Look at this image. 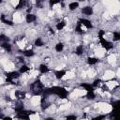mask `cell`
Instances as JSON below:
<instances>
[{"mask_svg": "<svg viewBox=\"0 0 120 120\" xmlns=\"http://www.w3.org/2000/svg\"><path fill=\"white\" fill-rule=\"evenodd\" d=\"M43 94L46 95V96L54 94V95H57L58 97H60L61 98H66L68 97L67 90H65L62 87H58V86H53L50 89H45V90H43Z\"/></svg>", "mask_w": 120, "mask_h": 120, "instance_id": "cell-1", "label": "cell"}, {"mask_svg": "<svg viewBox=\"0 0 120 120\" xmlns=\"http://www.w3.org/2000/svg\"><path fill=\"white\" fill-rule=\"evenodd\" d=\"M31 89H32L33 94L38 96V95H40L41 93H43L44 86L40 81H36L31 84Z\"/></svg>", "mask_w": 120, "mask_h": 120, "instance_id": "cell-2", "label": "cell"}, {"mask_svg": "<svg viewBox=\"0 0 120 120\" xmlns=\"http://www.w3.org/2000/svg\"><path fill=\"white\" fill-rule=\"evenodd\" d=\"M99 40H100V43L102 45L103 48H105L106 50H111L112 48V42H109L108 40L104 39L103 38V35H104V31H99Z\"/></svg>", "mask_w": 120, "mask_h": 120, "instance_id": "cell-3", "label": "cell"}, {"mask_svg": "<svg viewBox=\"0 0 120 120\" xmlns=\"http://www.w3.org/2000/svg\"><path fill=\"white\" fill-rule=\"evenodd\" d=\"M34 113L33 111H24V110H22L20 112H17V117L18 118H21V119H28L29 115Z\"/></svg>", "mask_w": 120, "mask_h": 120, "instance_id": "cell-4", "label": "cell"}, {"mask_svg": "<svg viewBox=\"0 0 120 120\" xmlns=\"http://www.w3.org/2000/svg\"><path fill=\"white\" fill-rule=\"evenodd\" d=\"M79 22H81V24L85 25L86 28H92V23H91V22H90L89 20H86V19H81Z\"/></svg>", "mask_w": 120, "mask_h": 120, "instance_id": "cell-5", "label": "cell"}, {"mask_svg": "<svg viewBox=\"0 0 120 120\" xmlns=\"http://www.w3.org/2000/svg\"><path fill=\"white\" fill-rule=\"evenodd\" d=\"M7 77L8 78H11V79H16V78H19L20 77V72H17V71H12V72H8L6 74Z\"/></svg>", "mask_w": 120, "mask_h": 120, "instance_id": "cell-6", "label": "cell"}, {"mask_svg": "<svg viewBox=\"0 0 120 120\" xmlns=\"http://www.w3.org/2000/svg\"><path fill=\"white\" fill-rule=\"evenodd\" d=\"M82 12L83 14H85V15H91L93 13V9H92L91 7H85V8H83L82 9Z\"/></svg>", "mask_w": 120, "mask_h": 120, "instance_id": "cell-7", "label": "cell"}, {"mask_svg": "<svg viewBox=\"0 0 120 120\" xmlns=\"http://www.w3.org/2000/svg\"><path fill=\"white\" fill-rule=\"evenodd\" d=\"M36 19H37V17H36V15H34V14L28 13V14L26 15V22H33L36 21Z\"/></svg>", "mask_w": 120, "mask_h": 120, "instance_id": "cell-8", "label": "cell"}, {"mask_svg": "<svg viewBox=\"0 0 120 120\" xmlns=\"http://www.w3.org/2000/svg\"><path fill=\"white\" fill-rule=\"evenodd\" d=\"M15 97L18 99H23L25 98V93H23L22 91H16L15 92Z\"/></svg>", "mask_w": 120, "mask_h": 120, "instance_id": "cell-9", "label": "cell"}, {"mask_svg": "<svg viewBox=\"0 0 120 120\" xmlns=\"http://www.w3.org/2000/svg\"><path fill=\"white\" fill-rule=\"evenodd\" d=\"M0 20H1L4 23H6V24H8V25H12V24H13V22H12L11 21H9V20L6 19V15H2V16H1V18H0Z\"/></svg>", "mask_w": 120, "mask_h": 120, "instance_id": "cell-10", "label": "cell"}, {"mask_svg": "<svg viewBox=\"0 0 120 120\" xmlns=\"http://www.w3.org/2000/svg\"><path fill=\"white\" fill-rule=\"evenodd\" d=\"M1 46L7 51V52H11V45L8 42H4L1 44Z\"/></svg>", "mask_w": 120, "mask_h": 120, "instance_id": "cell-11", "label": "cell"}, {"mask_svg": "<svg viewBox=\"0 0 120 120\" xmlns=\"http://www.w3.org/2000/svg\"><path fill=\"white\" fill-rule=\"evenodd\" d=\"M81 85H82V87H83L87 92L93 91V86H92L91 84H89V83H82Z\"/></svg>", "mask_w": 120, "mask_h": 120, "instance_id": "cell-12", "label": "cell"}, {"mask_svg": "<svg viewBox=\"0 0 120 120\" xmlns=\"http://www.w3.org/2000/svg\"><path fill=\"white\" fill-rule=\"evenodd\" d=\"M54 74H55L56 78L61 79V78L66 74V71H65V70H58V71H55V72H54Z\"/></svg>", "mask_w": 120, "mask_h": 120, "instance_id": "cell-13", "label": "cell"}, {"mask_svg": "<svg viewBox=\"0 0 120 120\" xmlns=\"http://www.w3.org/2000/svg\"><path fill=\"white\" fill-rule=\"evenodd\" d=\"M25 4H26V0H19V3H18V5H17L16 8H17V9L22 8L25 6Z\"/></svg>", "mask_w": 120, "mask_h": 120, "instance_id": "cell-14", "label": "cell"}, {"mask_svg": "<svg viewBox=\"0 0 120 120\" xmlns=\"http://www.w3.org/2000/svg\"><path fill=\"white\" fill-rule=\"evenodd\" d=\"M39 70H40L41 73H47L49 71V68L46 65H40L39 66Z\"/></svg>", "mask_w": 120, "mask_h": 120, "instance_id": "cell-15", "label": "cell"}, {"mask_svg": "<svg viewBox=\"0 0 120 120\" xmlns=\"http://www.w3.org/2000/svg\"><path fill=\"white\" fill-rule=\"evenodd\" d=\"M9 41V38L5 36V35H0V44L4 43V42H8Z\"/></svg>", "mask_w": 120, "mask_h": 120, "instance_id": "cell-16", "label": "cell"}, {"mask_svg": "<svg viewBox=\"0 0 120 120\" xmlns=\"http://www.w3.org/2000/svg\"><path fill=\"white\" fill-rule=\"evenodd\" d=\"M78 6H79L78 2H72V3H70V4H69L68 8H69V9H70V10H74V9H76V8H78Z\"/></svg>", "mask_w": 120, "mask_h": 120, "instance_id": "cell-17", "label": "cell"}, {"mask_svg": "<svg viewBox=\"0 0 120 120\" xmlns=\"http://www.w3.org/2000/svg\"><path fill=\"white\" fill-rule=\"evenodd\" d=\"M22 110H23V104L22 102H18L16 104V106H15V111L16 112H20Z\"/></svg>", "mask_w": 120, "mask_h": 120, "instance_id": "cell-18", "label": "cell"}, {"mask_svg": "<svg viewBox=\"0 0 120 120\" xmlns=\"http://www.w3.org/2000/svg\"><path fill=\"white\" fill-rule=\"evenodd\" d=\"M75 52H76V54H78V55H82V54L83 53V48H82V46H78V47L76 48Z\"/></svg>", "mask_w": 120, "mask_h": 120, "instance_id": "cell-19", "label": "cell"}, {"mask_svg": "<svg viewBox=\"0 0 120 120\" xmlns=\"http://www.w3.org/2000/svg\"><path fill=\"white\" fill-rule=\"evenodd\" d=\"M22 53H23V55H25V56H27V57H30V56H33V55H34V52H33V50H27V51H24V52H22Z\"/></svg>", "mask_w": 120, "mask_h": 120, "instance_id": "cell-20", "label": "cell"}, {"mask_svg": "<svg viewBox=\"0 0 120 120\" xmlns=\"http://www.w3.org/2000/svg\"><path fill=\"white\" fill-rule=\"evenodd\" d=\"M65 25H66V22H65L64 21H61V22H59L56 24V28H57L58 30H61V29H63V28L65 27Z\"/></svg>", "mask_w": 120, "mask_h": 120, "instance_id": "cell-21", "label": "cell"}, {"mask_svg": "<svg viewBox=\"0 0 120 120\" xmlns=\"http://www.w3.org/2000/svg\"><path fill=\"white\" fill-rule=\"evenodd\" d=\"M98 62V60L97 58H93V57H89L88 58V64L89 65H95Z\"/></svg>", "mask_w": 120, "mask_h": 120, "instance_id": "cell-22", "label": "cell"}, {"mask_svg": "<svg viewBox=\"0 0 120 120\" xmlns=\"http://www.w3.org/2000/svg\"><path fill=\"white\" fill-rule=\"evenodd\" d=\"M43 41H42V39L41 38H37L36 39V41H35V45L36 46H38V47H41V46H43Z\"/></svg>", "mask_w": 120, "mask_h": 120, "instance_id": "cell-23", "label": "cell"}, {"mask_svg": "<svg viewBox=\"0 0 120 120\" xmlns=\"http://www.w3.org/2000/svg\"><path fill=\"white\" fill-rule=\"evenodd\" d=\"M36 6L38 8H43V6H44V0H37L36 1Z\"/></svg>", "mask_w": 120, "mask_h": 120, "instance_id": "cell-24", "label": "cell"}, {"mask_svg": "<svg viewBox=\"0 0 120 120\" xmlns=\"http://www.w3.org/2000/svg\"><path fill=\"white\" fill-rule=\"evenodd\" d=\"M29 70V68L27 67V66H22L21 67V68H20V73H24V72H26V71H28Z\"/></svg>", "mask_w": 120, "mask_h": 120, "instance_id": "cell-25", "label": "cell"}, {"mask_svg": "<svg viewBox=\"0 0 120 120\" xmlns=\"http://www.w3.org/2000/svg\"><path fill=\"white\" fill-rule=\"evenodd\" d=\"M63 48H64V46H63L62 43H57L56 46H55V50H56L57 52H62Z\"/></svg>", "mask_w": 120, "mask_h": 120, "instance_id": "cell-26", "label": "cell"}, {"mask_svg": "<svg viewBox=\"0 0 120 120\" xmlns=\"http://www.w3.org/2000/svg\"><path fill=\"white\" fill-rule=\"evenodd\" d=\"M87 98H89V99H94L95 98V94H94L93 91H90V92L87 93Z\"/></svg>", "mask_w": 120, "mask_h": 120, "instance_id": "cell-27", "label": "cell"}, {"mask_svg": "<svg viewBox=\"0 0 120 120\" xmlns=\"http://www.w3.org/2000/svg\"><path fill=\"white\" fill-rule=\"evenodd\" d=\"M76 31H77L78 33H82V32H83V30H82V27H81V22H78V24H77V26H76Z\"/></svg>", "mask_w": 120, "mask_h": 120, "instance_id": "cell-28", "label": "cell"}, {"mask_svg": "<svg viewBox=\"0 0 120 120\" xmlns=\"http://www.w3.org/2000/svg\"><path fill=\"white\" fill-rule=\"evenodd\" d=\"M113 39L116 40V41L120 39V34H119L118 32H114V33H113Z\"/></svg>", "mask_w": 120, "mask_h": 120, "instance_id": "cell-29", "label": "cell"}, {"mask_svg": "<svg viewBox=\"0 0 120 120\" xmlns=\"http://www.w3.org/2000/svg\"><path fill=\"white\" fill-rule=\"evenodd\" d=\"M100 82H101V81H100V80H96V81L93 82L92 86H93V87H97V86H99Z\"/></svg>", "mask_w": 120, "mask_h": 120, "instance_id": "cell-30", "label": "cell"}, {"mask_svg": "<svg viewBox=\"0 0 120 120\" xmlns=\"http://www.w3.org/2000/svg\"><path fill=\"white\" fill-rule=\"evenodd\" d=\"M59 2H60V0H50V6L52 7V6H54L55 4H57Z\"/></svg>", "mask_w": 120, "mask_h": 120, "instance_id": "cell-31", "label": "cell"}, {"mask_svg": "<svg viewBox=\"0 0 120 120\" xmlns=\"http://www.w3.org/2000/svg\"><path fill=\"white\" fill-rule=\"evenodd\" d=\"M67 119L68 120H75L76 116L75 115H69V116H67Z\"/></svg>", "mask_w": 120, "mask_h": 120, "instance_id": "cell-32", "label": "cell"}, {"mask_svg": "<svg viewBox=\"0 0 120 120\" xmlns=\"http://www.w3.org/2000/svg\"><path fill=\"white\" fill-rule=\"evenodd\" d=\"M112 107H113V108H116V107H117V105L119 104V100H116V101L112 102Z\"/></svg>", "mask_w": 120, "mask_h": 120, "instance_id": "cell-33", "label": "cell"}, {"mask_svg": "<svg viewBox=\"0 0 120 120\" xmlns=\"http://www.w3.org/2000/svg\"><path fill=\"white\" fill-rule=\"evenodd\" d=\"M103 118H105V115H100V116H98L96 119H97V120H99V119H103Z\"/></svg>", "mask_w": 120, "mask_h": 120, "instance_id": "cell-34", "label": "cell"}, {"mask_svg": "<svg viewBox=\"0 0 120 120\" xmlns=\"http://www.w3.org/2000/svg\"><path fill=\"white\" fill-rule=\"evenodd\" d=\"M2 1H3V0H0V3H2Z\"/></svg>", "mask_w": 120, "mask_h": 120, "instance_id": "cell-35", "label": "cell"}, {"mask_svg": "<svg viewBox=\"0 0 120 120\" xmlns=\"http://www.w3.org/2000/svg\"><path fill=\"white\" fill-rule=\"evenodd\" d=\"M80 1H84V0H80Z\"/></svg>", "mask_w": 120, "mask_h": 120, "instance_id": "cell-36", "label": "cell"}, {"mask_svg": "<svg viewBox=\"0 0 120 120\" xmlns=\"http://www.w3.org/2000/svg\"><path fill=\"white\" fill-rule=\"evenodd\" d=\"M0 112H1V109H0Z\"/></svg>", "mask_w": 120, "mask_h": 120, "instance_id": "cell-37", "label": "cell"}]
</instances>
